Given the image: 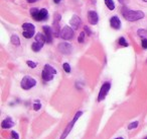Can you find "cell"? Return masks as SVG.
Here are the masks:
<instances>
[{
    "mask_svg": "<svg viewBox=\"0 0 147 139\" xmlns=\"http://www.w3.org/2000/svg\"><path fill=\"white\" fill-rule=\"evenodd\" d=\"M142 1H144V2H147V0H142Z\"/></svg>",
    "mask_w": 147,
    "mask_h": 139,
    "instance_id": "35",
    "label": "cell"
},
{
    "mask_svg": "<svg viewBox=\"0 0 147 139\" xmlns=\"http://www.w3.org/2000/svg\"><path fill=\"white\" fill-rule=\"evenodd\" d=\"M144 139H147V137H146V138H144Z\"/></svg>",
    "mask_w": 147,
    "mask_h": 139,
    "instance_id": "36",
    "label": "cell"
},
{
    "mask_svg": "<svg viewBox=\"0 0 147 139\" xmlns=\"http://www.w3.org/2000/svg\"><path fill=\"white\" fill-rule=\"evenodd\" d=\"M138 36L142 38V39H147V31L143 29H138Z\"/></svg>",
    "mask_w": 147,
    "mask_h": 139,
    "instance_id": "19",
    "label": "cell"
},
{
    "mask_svg": "<svg viewBox=\"0 0 147 139\" xmlns=\"http://www.w3.org/2000/svg\"><path fill=\"white\" fill-rule=\"evenodd\" d=\"M26 64L28 65V66L30 67V68H35V67H36V65H37L36 63L33 62V61H31V60H28V61H27Z\"/></svg>",
    "mask_w": 147,
    "mask_h": 139,
    "instance_id": "27",
    "label": "cell"
},
{
    "mask_svg": "<svg viewBox=\"0 0 147 139\" xmlns=\"http://www.w3.org/2000/svg\"><path fill=\"white\" fill-rule=\"evenodd\" d=\"M119 44H120L121 46H123V47H128V43L126 42V40H125V38L121 37L120 39H119Z\"/></svg>",
    "mask_w": 147,
    "mask_h": 139,
    "instance_id": "24",
    "label": "cell"
},
{
    "mask_svg": "<svg viewBox=\"0 0 147 139\" xmlns=\"http://www.w3.org/2000/svg\"><path fill=\"white\" fill-rule=\"evenodd\" d=\"M88 18H89V23L92 25H95L99 21V15L95 10H90L88 12Z\"/></svg>",
    "mask_w": 147,
    "mask_h": 139,
    "instance_id": "8",
    "label": "cell"
},
{
    "mask_svg": "<svg viewBox=\"0 0 147 139\" xmlns=\"http://www.w3.org/2000/svg\"><path fill=\"white\" fill-rule=\"evenodd\" d=\"M105 1V4H106V6L108 7V9H110V10H114L115 9V3L113 0H104Z\"/></svg>",
    "mask_w": 147,
    "mask_h": 139,
    "instance_id": "18",
    "label": "cell"
},
{
    "mask_svg": "<svg viewBox=\"0 0 147 139\" xmlns=\"http://www.w3.org/2000/svg\"><path fill=\"white\" fill-rule=\"evenodd\" d=\"M118 1H119L120 3H122V4H124V0H118Z\"/></svg>",
    "mask_w": 147,
    "mask_h": 139,
    "instance_id": "33",
    "label": "cell"
},
{
    "mask_svg": "<svg viewBox=\"0 0 147 139\" xmlns=\"http://www.w3.org/2000/svg\"><path fill=\"white\" fill-rule=\"evenodd\" d=\"M43 31H45V35L47 37V43H51L53 42V29L49 25H45L42 27Z\"/></svg>",
    "mask_w": 147,
    "mask_h": 139,
    "instance_id": "10",
    "label": "cell"
},
{
    "mask_svg": "<svg viewBox=\"0 0 147 139\" xmlns=\"http://www.w3.org/2000/svg\"><path fill=\"white\" fill-rule=\"evenodd\" d=\"M26 1H27L28 3H33V2H35L36 0H26Z\"/></svg>",
    "mask_w": 147,
    "mask_h": 139,
    "instance_id": "31",
    "label": "cell"
},
{
    "mask_svg": "<svg viewBox=\"0 0 147 139\" xmlns=\"http://www.w3.org/2000/svg\"><path fill=\"white\" fill-rule=\"evenodd\" d=\"M83 115V112L82 111H78L77 112V114L75 115V117H74V119L73 120L69 122V124L67 126V128H65V130L63 132V134H61V139H65V138H67V136L69 134V132L71 131V129L74 128V126H75V124H76V122L78 121V119L80 118L81 116Z\"/></svg>",
    "mask_w": 147,
    "mask_h": 139,
    "instance_id": "3",
    "label": "cell"
},
{
    "mask_svg": "<svg viewBox=\"0 0 147 139\" xmlns=\"http://www.w3.org/2000/svg\"><path fill=\"white\" fill-rule=\"evenodd\" d=\"M115 139H124V138H122V137H117V138H115Z\"/></svg>",
    "mask_w": 147,
    "mask_h": 139,
    "instance_id": "34",
    "label": "cell"
},
{
    "mask_svg": "<svg viewBox=\"0 0 147 139\" xmlns=\"http://www.w3.org/2000/svg\"><path fill=\"white\" fill-rule=\"evenodd\" d=\"M20 85H21V88L24 89V90H28V89L32 88L36 85V80H35L33 77L29 76V75H26L22 78L20 82Z\"/></svg>",
    "mask_w": 147,
    "mask_h": 139,
    "instance_id": "4",
    "label": "cell"
},
{
    "mask_svg": "<svg viewBox=\"0 0 147 139\" xmlns=\"http://www.w3.org/2000/svg\"><path fill=\"white\" fill-rule=\"evenodd\" d=\"M13 126H14V122H13L12 119L9 118V117L4 119V120L2 121V123H1V127H2L3 129H9Z\"/></svg>",
    "mask_w": 147,
    "mask_h": 139,
    "instance_id": "13",
    "label": "cell"
},
{
    "mask_svg": "<svg viewBox=\"0 0 147 139\" xmlns=\"http://www.w3.org/2000/svg\"><path fill=\"white\" fill-rule=\"evenodd\" d=\"M40 108H41L40 102H39V101H35V102L33 103V110L38 111V110H40Z\"/></svg>",
    "mask_w": 147,
    "mask_h": 139,
    "instance_id": "22",
    "label": "cell"
},
{
    "mask_svg": "<svg viewBox=\"0 0 147 139\" xmlns=\"http://www.w3.org/2000/svg\"><path fill=\"white\" fill-rule=\"evenodd\" d=\"M34 35V31H22V36L26 39H30V38L33 37Z\"/></svg>",
    "mask_w": 147,
    "mask_h": 139,
    "instance_id": "20",
    "label": "cell"
},
{
    "mask_svg": "<svg viewBox=\"0 0 147 139\" xmlns=\"http://www.w3.org/2000/svg\"><path fill=\"white\" fill-rule=\"evenodd\" d=\"M84 41H85V33L84 31H82L78 38V42L79 43H84Z\"/></svg>",
    "mask_w": 147,
    "mask_h": 139,
    "instance_id": "26",
    "label": "cell"
},
{
    "mask_svg": "<svg viewBox=\"0 0 147 139\" xmlns=\"http://www.w3.org/2000/svg\"><path fill=\"white\" fill-rule=\"evenodd\" d=\"M81 23H82V21H81V18L78 16V15H73V17H71V21H69V23H71V27H73L74 29H79Z\"/></svg>",
    "mask_w": 147,
    "mask_h": 139,
    "instance_id": "11",
    "label": "cell"
},
{
    "mask_svg": "<svg viewBox=\"0 0 147 139\" xmlns=\"http://www.w3.org/2000/svg\"><path fill=\"white\" fill-rule=\"evenodd\" d=\"M110 25L113 29H119L121 27V21L119 19L118 16H112L110 18Z\"/></svg>",
    "mask_w": 147,
    "mask_h": 139,
    "instance_id": "12",
    "label": "cell"
},
{
    "mask_svg": "<svg viewBox=\"0 0 147 139\" xmlns=\"http://www.w3.org/2000/svg\"><path fill=\"white\" fill-rule=\"evenodd\" d=\"M55 74H57V70L51 65L47 64L45 65V68H43L42 73H41V77L45 81H51L53 79V76Z\"/></svg>",
    "mask_w": 147,
    "mask_h": 139,
    "instance_id": "2",
    "label": "cell"
},
{
    "mask_svg": "<svg viewBox=\"0 0 147 139\" xmlns=\"http://www.w3.org/2000/svg\"><path fill=\"white\" fill-rule=\"evenodd\" d=\"M111 88V83L110 82H105L103 83L102 87H101L100 91H99V96H98V102H102L103 100H105L108 94L109 90Z\"/></svg>",
    "mask_w": 147,
    "mask_h": 139,
    "instance_id": "6",
    "label": "cell"
},
{
    "mask_svg": "<svg viewBox=\"0 0 147 139\" xmlns=\"http://www.w3.org/2000/svg\"><path fill=\"white\" fill-rule=\"evenodd\" d=\"M61 0H53V2L57 3V4H59V3L61 2Z\"/></svg>",
    "mask_w": 147,
    "mask_h": 139,
    "instance_id": "32",
    "label": "cell"
},
{
    "mask_svg": "<svg viewBox=\"0 0 147 139\" xmlns=\"http://www.w3.org/2000/svg\"><path fill=\"white\" fill-rule=\"evenodd\" d=\"M38 11H39V9H37V8H31L29 12H30V15H31V16H32L33 18L35 19V17H36V16H37V14H38Z\"/></svg>",
    "mask_w": 147,
    "mask_h": 139,
    "instance_id": "21",
    "label": "cell"
},
{
    "mask_svg": "<svg viewBox=\"0 0 147 139\" xmlns=\"http://www.w3.org/2000/svg\"><path fill=\"white\" fill-rule=\"evenodd\" d=\"M10 41L14 46H19V45H20V39H19V37L17 35H12V36H11Z\"/></svg>",
    "mask_w": 147,
    "mask_h": 139,
    "instance_id": "17",
    "label": "cell"
},
{
    "mask_svg": "<svg viewBox=\"0 0 147 139\" xmlns=\"http://www.w3.org/2000/svg\"><path fill=\"white\" fill-rule=\"evenodd\" d=\"M11 135H12V138H13V139H19L18 133L15 132V131H12V132H11Z\"/></svg>",
    "mask_w": 147,
    "mask_h": 139,
    "instance_id": "28",
    "label": "cell"
},
{
    "mask_svg": "<svg viewBox=\"0 0 147 139\" xmlns=\"http://www.w3.org/2000/svg\"><path fill=\"white\" fill-rule=\"evenodd\" d=\"M22 29L23 31H35V27L34 25L29 23H25L22 25Z\"/></svg>",
    "mask_w": 147,
    "mask_h": 139,
    "instance_id": "15",
    "label": "cell"
},
{
    "mask_svg": "<svg viewBox=\"0 0 147 139\" xmlns=\"http://www.w3.org/2000/svg\"><path fill=\"white\" fill-rule=\"evenodd\" d=\"M63 70H65L67 73L71 72V66H69V63H63Z\"/></svg>",
    "mask_w": 147,
    "mask_h": 139,
    "instance_id": "25",
    "label": "cell"
},
{
    "mask_svg": "<svg viewBox=\"0 0 147 139\" xmlns=\"http://www.w3.org/2000/svg\"><path fill=\"white\" fill-rule=\"evenodd\" d=\"M42 47H43V43H40V42H37V41H35L34 43L31 45V49H32V51H34V52L40 51L41 49H42Z\"/></svg>",
    "mask_w": 147,
    "mask_h": 139,
    "instance_id": "14",
    "label": "cell"
},
{
    "mask_svg": "<svg viewBox=\"0 0 147 139\" xmlns=\"http://www.w3.org/2000/svg\"><path fill=\"white\" fill-rule=\"evenodd\" d=\"M71 50H73V47L69 43H67V42H63V43L59 44V51L61 53L65 55H69L71 53Z\"/></svg>",
    "mask_w": 147,
    "mask_h": 139,
    "instance_id": "7",
    "label": "cell"
},
{
    "mask_svg": "<svg viewBox=\"0 0 147 139\" xmlns=\"http://www.w3.org/2000/svg\"><path fill=\"white\" fill-rule=\"evenodd\" d=\"M84 29H85V31H86L87 35H89V36H91V35H92V31H91V29H89L88 27H84Z\"/></svg>",
    "mask_w": 147,
    "mask_h": 139,
    "instance_id": "30",
    "label": "cell"
},
{
    "mask_svg": "<svg viewBox=\"0 0 147 139\" xmlns=\"http://www.w3.org/2000/svg\"><path fill=\"white\" fill-rule=\"evenodd\" d=\"M122 14L124 18L128 21H136L139 19H142L144 17V12L141 10H131L127 8L126 6H123L122 8Z\"/></svg>",
    "mask_w": 147,
    "mask_h": 139,
    "instance_id": "1",
    "label": "cell"
},
{
    "mask_svg": "<svg viewBox=\"0 0 147 139\" xmlns=\"http://www.w3.org/2000/svg\"><path fill=\"white\" fill-rule=\"evenodd\" d=\"M35 41L45 44V42H47V37H45V35H42V34H40V33L36 34V36H35Z\"/></svg>",
    "mask_w": 147,
    "mask_h": 139,
    "instance_id": "16",
    "label": "cell"
},
{
    "mask_svg": "<svg viewBox=\"0 0 147 139\" xmlns=\"http://www.w3.org/2000/svg\"><path fill=\"white\" fill-rule=\"evenodd\" d=\"M138 125H139L138 121H135V122H132V123H130V124H129L128 129H129V130H132V129L137 128V127H138Z\"/></svg>",
    "mask_w": 147,
    "mask_h": 139,
    "instance_id": "23",
    "label": "cell"
},
{
    "mask_svg": "<svg viewBox=\"0 0 147 139\" xmlns=\"http://www.w3.org/2000/svg\"><path fill=\"white\" fill-rule=\"evenodd\" d=\"M59 37L65 41H69L74 38V29L69 27H63L59 33Z\"/></svg>",
    "mask_w": 147,
    "mask_h": 139,
    "instance_id": "5",
    "label": "cell"
},
{
    "mask_svg": "<svg viewBox=\"0 0 147 139\" xmlns=\"http://www.w3.org/2000/svg\"><path fill=\"white\" fill-rule=\"evenodd\" d=\"M142 48L147 49V39H142Z\"/></svg>",
    "mask_w": 147,
    "mask_h": 139,
    "instance_id": "29",
    "label": "cell"
},
{
    "mask_svg": "<svg viewBox=\"0 0 147 139\" xmlns=\"http://www.w3.org/2000/svg\"><path fill=\"white\" fill-rule=\"evenodd\" d=\"M47 18H49V12H47V10L45 8H42L38 11V14L35 17V21H47Z\"/></svg>",
    "mask_w": 147,
    "mask_h": 139,
    "instance_id": "9",
    "label": "cell"
}]
</instances>
